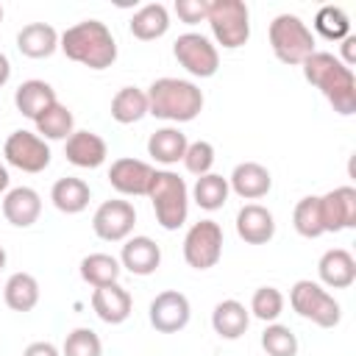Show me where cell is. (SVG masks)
Listing matches in <instances>:
<instances>
[{
    "instance_id": "3957f363",
    "label": "cell",
    "mask_w": 356,
    "mask_h": 356,
    "mask_svg": "<svg viewBox=\"0 0 356 356\" xmlns=\"http://www.w3.org/2000/svg\"><path fill=\"white\" fill-rule=\"evenodd\" d=\"M147 114L167 122H189L203 111V92L184 78H159L147 86Z\"/></svg>"
},
{
    "instance_id": "ffe728a7",
    "label": "cell",
    "mask_w": 356,
    "mask_h": 356,
    "mask_svg": "<svg viewBox=\"0 0 356 356\" xmlns=\"http://www.w3.org/2000/svg\"><path fill=\"white\" fill-rule=\"evenodd\" d=\"M42 214V197L36 189L31 186H14L6 192L3 197V217L17 225V228H28L39 220Z\"/></svg>"
},
{
    "instance_id": "f35d334b",
    "label": "cell",
    "mask_w": 356,
    "mask_h": 356,
    "mask_svg": "<svg viewBox=\"0 0 356 356\" xmlns=\"http://www.w3.org/2000/svg\"><path fill=\"white\" fill-rule=\"evenodd\" d=\"M175 14L186 25H197L209 14V0H175Z\"/></svg>"
},
{
    "instance_id": "d6a6232c",
    "label": "cell",
    "mask_w": 356,
    "mask_h": 356,
    "mask_svg": "<svg viewBox=\"0 0 356 356\" xmlns=\"http://www.w3.org/2000/svg\"><path fill=\"white\" fill-rule=\"evenodd\" d=\"M292 225L300 236L306 239H317L323 236V222H320V200L317 195H306L298 200L295 211H292Z\"/></svg>"
},
{
    "instance_id": "52a82bcc",
    "label": "cell",
    "mask_w": 356,
    "mask_h": 356,
    "mask_svg": "<svg viewBox=\"0 0 356 356\" xmlns=\"http://www.w3.org/2000/svg\"><path fill=\"white\" fill-rule=\"evenodd\" d=\"M289 303L303 320H309L320 328H334L342 320V309L334 300V295H328L323 284L309 281V278H300V281L292 284Z\"/></svg>"
},
{
    "instance_id": "4316f807",
    "label": "cell",
    "mask_w": 356,
    "mask_h": 356,
    "mask_svg": "<svg viewBox=\"0 0 356 356\" xmlns=\"http://www.w3.org/2000/svg\"><path fill=\"white\" fill-rule=\"evenodd\" d=\"M186 145H189L186 134H184L181 128L167 125V128H159L156 134H150V139H147V153H150L159 164H167V167H170V164H178V161L184 159Z\"/></svg>"
},
{
    "instance_id": "60d3db41",
    "label": "cell",
    "mask_w": 356,
    "mask_h": 356,
    "mask_svg": "<svg viewBox=\"0 0 356 356\" xmlns=\"http://www.w3.org/2000/svg\"><path fill=\"white\" fill-rule=\"evenodd\" d=\"M345 67H353L356 64V36H345L342 39V58H339Z\"/></svg>"
},
{
    "instance_id": "836d02e7",
    "label": "cell",
    "mask_w": 356,
    "mask_h": 356,
    "mask_svg": "<svg viewBox=\"0 0 356 356\" xmlns=\"http://www.w3.org/2000/svg\"><path fill=\"white\" fill-rule=\"evenodd\" d=\"M314 31L331 42H342L345 36H350V19L345 14V8L339 6H323L314 14Z\"/></svg>"
},
{
    "instance_id": "6da1fadb",
    "label": "cell",
    "mask_w": 356,
    "mask_h": 356,
    "mask_svg": "<svg viewBox=\"0 0 356 356\" xmlns=\"http://www.w3.org/2000/svg\"><path fill=\"white\" fill-rule=\"evenodd\" d=\"M303 78L323 92V97L331 103V108L342 117L356 114V75L350 67L339 61V56L314 50L303 64Z\"/></svg>"
},
{
    "instance_id": "4dcf8cb0",
    "label": "cell",
    "mask_w": 356,
    "mask_h": 356,
    "mask_svg": "<svg viewBox=\"0 0 356 356\" xmlns=\"http://www.w3.org/2000/svg\"><path fill=\"white\" fill-rule=\"evenodd\" d=\"M36 134L42 136V139H70L72 136V131H75V117H72V111L67 108V106H61L58 100L47 108V111H42L36 120Z\"/></svg>"
},
{
    "instance_id": "e0dca14e",
    "label": "cell",
    "mask_w": 356,
    "mask_h": 356,
    "mask_svg": "<svg viewBox=\"0 0 356 356\" xmlns=\"http://www.w3.org/2000/svg\"><path fill=\"white\" fill-rule=\"evenodd\" d=\"M120 264L131 275H153L161 264V248L150 236H128L120 250Z\"/></svg>"
},
{
    "instance_id": "ee69618b",
    "label": "cell",
    "mask_w": 356,
    "mask_h": 356,
    "mask_svg": "<svg viewBox=\"0 0 356 356\" xmlns=\"http://www.w3.org/2000/svg\"><path fill=\"white\" fill-rule=\"evenodd\" d=\"M6 267V250H3V245H0V270Z\"/></svg>"
},
{
    "instance_id": "cb8c5ba5",
    "label": "cell",
    "mask_w": 356,
    "mask_h": 356,
    "mask_svg": "<svg viewBox=\"0 0 356 356\" xmlns=\"http://www.w3.org/2000/svg\"><path fill=\"white\" fill-rule=\"evenodd\" d=\"M250 325V312L245 309V303L228 298L220 300L211 312V328L222 337V339H239Z\"/></svg>"
},
{
    "instance_id": "8fae6325",
    "label": "cell",
    "mask_w": 356,
    "mask_h": 356,
    "mask_svg": "<svg viewBox=\"0 0 356 356\" xmlns=\"http://www.w3.org/2000/svg\"><path fill=\"white\" fill-rule=\"evenodd\" d=\"M136 225V209L128 200H103L92 217V231L103 242H125Z\"/></svg>"
},
{
    "instance_id": "f6af8a7d",
    "label": "cell",
    "mask_w": 356,
    "mask_h": 356,
    "mask_svg": "<svg viewBox=\"0 0 356 356\" xmlns=\"http://www.w3.org/2000/svg\"><path fill=\"white\" fill-rule=\"evenodd\" d=\"M0 22H3V6H0Z\"/></svg>"
},
{
    "instance_id": "bcb514c9",
    "label": "cell",
    "mask_w": 356,
    "mask_h": 356,
    "mask_svg": "<svg viewBox=\"0 0 356 356\" xmlns=\"http://www.w3.org/2000/svg\"><path fill=\"white\" fill-rule=\"evenodd\" d=\"M0 289H3V286H0Z\"/></svg>"
},
{
    "instance_id": "f546056e",
    "label": "cell",
    "mask_w": 356,
    "mask_h": 356,
    "mask_svg": "<svg viewBox=\"0 0 356 356\" xmlns=\"http://www.w3.org/2000/svg\"><path fill=\"white\" fill-rule=\"evenodd\" d=\"M145 114H147V95H145V89H136V86L117 89V95L111 97V117L120 125L139 122Z\"/></svg>"
},
{
    "instance_id": "e575fe53",
    "label": "cell",
    "mask_w": 356,
    "mask_h": 356,
    "mask_svg": "<svg viewBox=\"0 0 356 356\" xmlns=\"http://www.w3.org/2000/svg\"><path fill=\"white\" fill-rule=\"evenodd\" d=\"M261 348L267 356H298V337L289 325L270 323L261 331Z\"/></svg>"
},
{
    "instance_id": "1f68e13d",
    "label": "cell",
    "mask_w": 356,
    "mask_h": 356,
    "mask_svg": "<svg viewBox=\"0 0 356 356\" xmlns=\"http://www.w3.org/2000/svg\"><path fill=\"white\" fill-rule=\"evenodd\" d=\"M228 195H231L228 178H222V175H217V172L200 175V178L195 181V186H192V200H195L200 209H206V211L222 209L225 200H228Z\"/></svg>"
},
{
    "instance_id": "d4e9b609",
    "label": "cell",
    "mask_w": 356,
    "mask_h": 356,
    "mask_svg": "<svg viewBox=\"0 0 356 356\" xmlns=\"http://www.w3.org/2000/svg\"><path fill=\"white\" fill-rule=\"evenodd\" d=\"M131 33L142 42H153V39H161L167 31H170V11L167 6L161 3H147L142 6L139 11H134L131 22H128Z\"/></svg>"
},
{
    "instance_id": "603a6c76",
    "label": "cell",
    "mask_w": 356,
    "mask_h": 356,
    "mask_svg": "<svg viewBox=\"0 0 356 356\" xmlns=\"http://www.w3.org/2000/svg\"><path fill=\"white\" fill-rule=\"evenodd\" d=\"M56 89L47 83V81H39V78H31V81H22L14 92V106L22 117L28 120H36L42 111H47L53 103H56Z\"/></svg>"
},
{
    "instance_id": "f1b7e54d",
    "label": "cell",
    "mask_w": 356,
    "mask_h": 356,
    "mask_svg": "<svg viewBox=\"0 0 356 356\" xmlns=\"http://www.w3.org/2000/svg\"><path fill=\"white\" fill-rule=\"evenodd\" d=\"M120 273H122V264L111 253H89L81 259V278L95 289L106 284H117Z\"/></svg>"
},
{
    "instance_id": "d6986e66",
    "label": "cell",
    "mask_w": 356,
    "mask_h": 356,
    "mask_svg": "<svg viewBox=\"0 0 356 356\" xmlns=\"http://www.w3.org/2000/svg\"><path fill=\"white\" fill-rule=\"evenodd\" d=\"M228 186L234 195H239L242 200H259L270 192L273 186V175L264 164L259 161H242L234 167L231 178H228Z\"/></svg>"
},
{
    "instance_id": "5bb4252c",
    "label": "cell",
    "mask_w": 356,
    "mask_h": 356,
    "mask_svg": "<svg viewBox=\"0 0 356 356\" xmlns=\"http://www.w3.org/2000/svg\"><path fill=\"white\" fill-rule=\"evenodd\" d=\"M150 181H153V167L147 161H142V159L125 156V159L111 161V167H108V184L120 195H128V197L147 195Z\"/></svg>"
},
{
    "instance_id": "4fadbf2b",
    "label": "cell",
    "mask_w": 356,
    "mask_h": 356,
    "mask_svg": "<svg viewBox=\"0 0 356 356\" xmlns=\"http://www.w3.org/2000/svg\"><path fill=\"white\" fill-rule=\"evenodd\" d=\"M317 200H320L323 234H337V231L356 225V189L353 186H337L320 195Z\"/></svg>"
},
{
    "instance_id": "7a4b0ae2",
    "label": "cell",
    "mask_w": 356,
    "mask_h": 356,
    "mask_svg": "<svg viewBox=\"0 0 356 356\" xmlns=\"http://www.w3.org/2000/svg\"><path fill=\"white\" fill-rule=\"evenodd\" d=\"M58 47L70 61H78L89 70H106L117 61V42L106 22L83 19L70 25L58 36Z\"/></svg>"
},
{
    "instance_id": "44dd1931",
    "label": "cell",
    "mask_w": 356,
    "mask_h": 356,
    "mask_svg": "<svg viewBox=\"0 0 356 356\" xmlns=\"http://www.w3.org/2000/svg\"><path fill=\"white\" fill-rule=\"evenodd\" d=\"M320 281L331 289H348L356 281V259L345 248H331L317 261Z\"/></svg>"
},
{
    "instance_id": "277c9868",
    "label": "cell",
    "mask_w": 356,
    "mask_h": 356,
    "mask_svg": "<svg viewBox=\"0 0 356 356\" xmlns=\"http://www.w3.org/2000/svg\"><path fill=\"white\" fill-rule=\"evenodd\" d=\"M156 211V222L164 231H178L189 214V189L184 178L172 170H153V181L147 195Z\"/></svg>"
},
{
    "instance_id": "ba28073f",
    "label": "cell",
    "mask_w": 356,
    "mask_h": 356,
    "mask_svg": "<svg viewBox=\"0 0 356 356\" xmlns=\"http://www.w3.org/2000/svg\"><path fill=\"white\" fill-rule=\"evenodd\" d=\"M172 56L195 78H211L220 70V53H217V47L211 44L209 36L195 33V31L181 33L172 42Z\"/></svg>"
},
{
    "instance_id": "7bdbcfd3",
    "label": "cell",
    "mask_w": 356,
    "mask_h": 356,
    "mask_svg": "<svg viewBox=\"0 0 356 356\" xmlns=\"http://www.w3.org/2000/svg\"><path fill=\"white\" fill-rule=\"evenodd\" d=\"M8 181H11V178H8V170L0 164V192H6V189H8Z\"/></svg>"
},
{
    "instance_id": "83f0119b",
    "label": "cell",
    "mask_w": 356,
    "mask_h": 356,
    "mask_svg": "<svg viewBox=\"0 0 356 356\" xmlns=\"http://www.w3.org/2000/svg\"><path fill=\"white\" fill-rule=\"evenodd\" d=\"M3 300L11 312H31L39 303V281L31 273H14L3 284Z\"/></svg>"
},
{
    "instance_id": "5b68a950",
    "label": "cell",
    "mask_w": 356,
    "mask_h": 356,
    "mask_svg": "<svg viewBox=\"0 0 356 356\" xmlns=\"http://www.w3.org/2000/svg\"><path fill=\"white\" fill-rule=\"evenodd\" d=\"M309 25L298 14H278L270 22V47L281 64H303L317 47Z\"/></svg>"
},
{
    "instance_id": "8d00e7d4",
    "label": "cell",
    "mask_w": 356,
    "mask_h": 356,
    "mask_svg": "<svg viewBox=\"0 0 356 356\" xmlns=\"http://www.w3.org/2000/svg\"><path fill=\"white\" fill-rule=\"evenodd\" d=\"M103 353V342L92 328H75L67 334L61 356H100Z\"/></svg>"
},
{
    "instance_id": "ac0fdd59",
    "label": "cell",
    "mask_w": 356,
    "mask_h": 356,
    "mask_svg": "<svg viewBox=\"0 0 356 356\" xmlns=\"http://www.w3.org/2000/svg\"><path fill=\"white\" fill-rule=\"evenodd\" d=\"M64 156L70 164H75L81 170H95L106 161L108 147H106L103 136H97L95 131H72V136L64 142Z\"/></svg>"
},
{
    "instance_id": "30bf717a",
    "label": "cell",
    "mask_w": 356,
    "mask_h": 356,
    "mask_svg": "<svg viewBox=\"0 0 356 356\" xmlns=\"http://www.w3.org/2000/svg\"><path fill=\"white\" fill-rule=\"evenodd\" d=\"M3 156L11 167H17L22 172H42L50 164V145L39 134L19 128V131L8 134L6 145H3Z\"/></svg>"
},
{
    "instance_id": "9a60e30c",
    "label": "cell",
    "mask_w": 356,
    "mask_h": 356,
    "mask_svg": "<svg viewBox=\"0 0 356 356\" xmlns=\"http://www.w3.org/2000/svg\"><path fill=\"white\" fill-rule=\"evenodd\" d=\"M236 234L248 245H267L275 236V217L261 203H245L236 211Z\"/></svg>"
},
{
    "instance_id": "9c48e42d",
    "label": "cell",
    "mask_w": 356,
    "mask_h": 356,
    "mask_svg": "<svg viewBox=\"0 0 356 356\" xmlns=\"http://www.w3.org/2000/svg\"><path fill=\"white\" fill-rule=\"evenodd\" d=\"M222 256V228L214 220L195 222L184 236V259L195 270H211Z\"/></svg>"
},
{
    "instance_id": "d590c367",
    "label": "cell",
    "mask_w": 356,
    "mask_h": 356,
    "mask_svg": "<svg viewBox=\"0 0 356 356\" xmlns=\"http://www.w3.org/2000/svg\"><path fill=\"white\" fill-rule=\"evenodd\" d=\"M248 312L253 317L264 320V323H275L281 317V312H284V295H281V289H275V286H259L253 292V298H250V309Z\"/></svg>"
},
{
    "instance_id": "74e56055",
    "label": "cell",
    "mask_w": 356,
    "mask_h": 356,
    "mask_svg": "<svg viewBox=\"0 0 356 356\" xmlns=\"http://www.w3.org/2000/svg\"><path fill=\"white\" fill-rule=\"evenodd\" d=\"M184 167L192 172V175H206V172H211V167H214V145L211 142H206V139H197V142H189L186 145V153H184Z\"/></svg>"
},
{
    "instance_id": "8992f818",
    "label": "cell",
    "mask_w": 356,
    "mask_h": 356,
    "mask_svg": "<svg viewBox=\"0 0 356 356\" xmlns=\"http://www.w3.org/2000/svg\"><path fill=\"white\" fill-rule=\"evenodd\" d=\"M206 22L225 50H236L250 39V11L242 0H209Z\"/></svg>"
},
{
    "instance_id": "7c38bea8",
    "label": "cell",
    "mask_w": 356,
    "mask_h": 356,
    "mask_svg": "<svg viewBox=\"0 0 356 356\" xmlns=\"http://www.w3.org/2000/svg\"><path fill=\"white\" fill-rule=\"evenodd\" d=\"M147 317L159 334H178L189 325V317H192L189 298L178 289H164L150 300Z\"/></svg>"
},
{
    "instance_id": "2e32d148",
    "label": "cell",
    "mask_w": 356,
    "mask_h": 356,
    "mask_svg": "<svg viewBox=\"0 0 356 356\" xmlns=\"http://www.w3.org/2000/svg\"><path fill=\"white\" fill-rule=\"evenodd\" d=\"M92 309L103 323L120 325V323H125L131 317L134 298H131V292L125 286H120V281L117 284H106V286H97L92 292Z\"/></svg>"
},
{
    "instance_id": "484cf974",
    "label": "cell",
    "mask_w": 356,
    "mask_h": 356,
    "mask_svg": "<svg viewBox=\"0 0 356 356\" xmlns=\"http://www.w3.org/2000/svg\"><path fill=\"white\" fill-rule=\"evenodd\" d=\"M89 197H92L89 184L81 178H72V175L58 178L50 189V200L61 214H81L89 206Z\"/></svg>"
},
{
    "instance_id": "ab89813d",
    "label": "cell",
    "mask_w": 356,
    "mask_h": 356,
    "mask_svg": "<svg viewBox=\"0 0 356 356\" xmlns=\"http://www.w3.org/2000/svg\"><path fill=\"white\" fill-rule=\"evenodd\" d=\"M22 356H61V350L53 345V342H31Z\"/></svg>"
},
{
    "instance_id": "b9f144b4",
    "label": "cell",
    "mask_w": 356,
    "mask_h": 356,
    "mask_svg": "<svg viewBox=\"0 0 356 356\" xmlns=\"http://www.w3.org/2000/svg\"><path fill=\"white\" fill-rule=\"evenodd\" d=\"M8 78H11V61L6 53H0V86H6Z\"/></svg>"
},
{
    "instance_id": "7402d4cb",
    "label": "cell",
    "mask_w": 356,
    "mask_h": 356,
    "mask_svg": "<svg viewBox=\"0 0 356 356\" xmlns=\"http://www.w3.org/2000/svg\"><path fill=\"white\" fill-rule=\"evenodd\" d=\"M17 50L28 58H50L58 50V31L47 22H28L17 33Z\"/></svg>"
}]
</instances>
